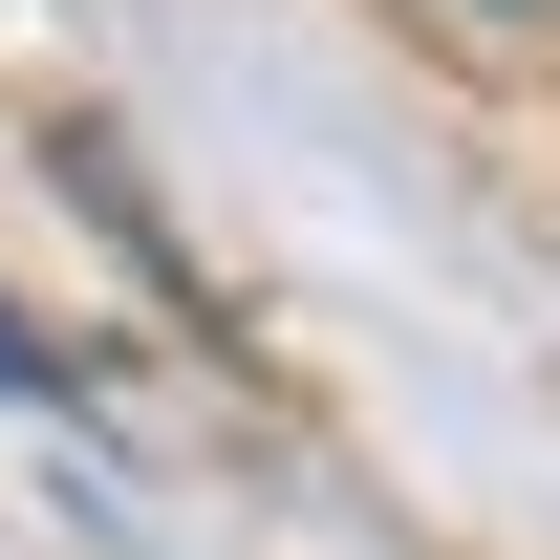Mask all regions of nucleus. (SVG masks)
<instances>
[{
  "instance_id": "obj_1",
  "label": "nucleus",
  "mask_w": 560,
  "mask_h": 560,
  "mask_svg": "<svg viewBox=\"0 0 560 560\" xmlns=\"http://www.w3.org/2000/svg\"><path fill=\"white\" fill-rule=\"evenodd\" d=\"M0 388H66V346H44V324H22V302H0Z\"/></svg>"
}]
</instances>
